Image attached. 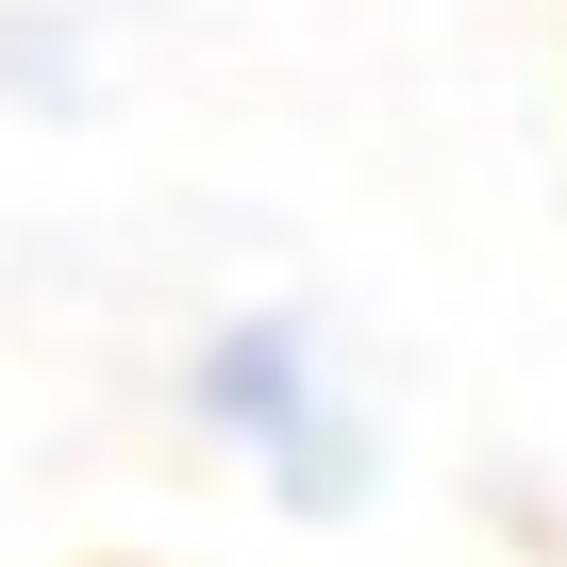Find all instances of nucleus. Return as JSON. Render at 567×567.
<instances>
[{"mask_svg": "<svg viewBox=\"0 0 567 567\" xmlns=\"http://www.w3.org/2000/svg\"><path fill=\"white\" fill-rule=\"evenodd\" d=\"M200 417H217L234 451H267V484H284V501H351V467H368L351 401L318 384V351L284 334V318H250V334H217V351H200Z\"/></svg>", "mask_w": 567, "mask_h": 567, "instance_id": "1", "label": "nucleus"}]
</instances>
